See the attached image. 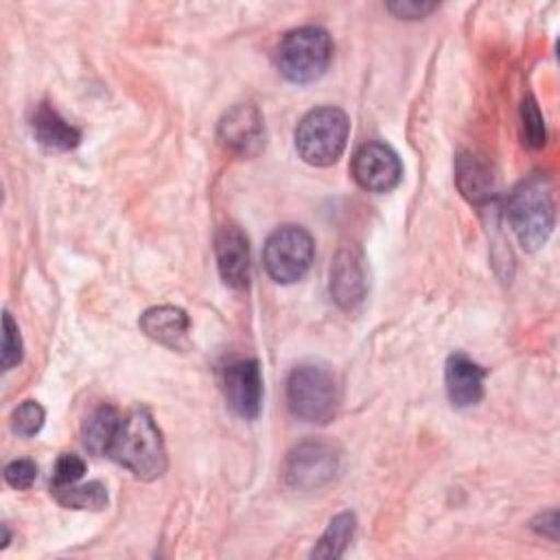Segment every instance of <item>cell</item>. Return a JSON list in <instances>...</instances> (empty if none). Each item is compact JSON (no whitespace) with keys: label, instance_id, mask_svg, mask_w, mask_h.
<instances>
[{"label":"cell","instance_id":"24","mask_svg":"<svg viewBox=\"0 0 560 560\" xmlns=\"http://www.w3.org/2000/svg\"><path fill=\"white\" fill-rule=\"evenodd\" d=\"M37 479V466L31 459H13L4 466V481L15 490H26Z\"/></svg>","mask_w":560,"mask_h":560},{"label":"cell","instance_id":"23","mask_svg":"<svg viewBox=\"0 0 560 560\" xmlns=\"http://www.w3.org/2000/svg\"><path fill=\"white\" fill-rule=\"evenodd\" d=\"M2 368L11 370L22 361V337L20 328L9 313L2 317Z\"/></svg>","mask_w":560,"mask_h":560},{"label":"cell","instance_id":"12","mask_svg":"<svg viewBox=\"0 0 560 560\" xmlns=\"http://www.w3.org/2000/svg\"><path fill=\"white\" fill-rule=\"evenodd\" d=\"M262 116L252 103H238L228 109L219 122V138L221 142L238 153V155H254L262 147Z\"/></svg>","mask_w":560,"mask_h":560},{"label":"cell","instance_id":"4","mask_svg":"<svg viewBox=\"0 0 560 560\" xmlns=\"http://www.w3.org/2000/svg\"><path fill=\"white\" fill-rule=\"evenodd\" d=\"M332 59V39L322 26H300L289 31L276 50V66L293 83L317 81Z\"/></svg>","mask_w":560,"mask_h":560},{"label":"cell","instance_id":"6","mask_svg":"<svg viewBox=\"0 0 560 560\" xmlns=\"http://www.w3.org/2000/svg\"><path fill=\"white\" fill-rule=\"evenodd\" d=\"M315 254L313 236L300 225H282L267 236L262 262L280 284H293L306 276Z\"/></svg>","mask_w":560,"mask_h":560},{"label":"cell","instance_id":"19","mask_svg":"<svg viewBox=\"0 0 560 560\" xmlns=\"http://www.w3.org/2000/svg\"><path fill=\"white\" fill-rule=\"evenodd\" d=\"M52 494L63 508H72V510H103L109 501L107 488L101 481L55 488Z\"/></svg>","mask_w":560,"mask_h":560},{"label":"cell","instance_id":"10","mask_svg":"<svg viewBox=\"0 0 560 560\" xmlns=\"http://www.w3.org/2000/svg\"><path fill=\"white\" fill-rule=\"evenodd\" d=\"M221 387L228 407L245 418L254 420L262 409V374L256 359H238L223 368Z\"/></svg>","mask_w":560,"mask_h":560},{"label":"cell","instance_id":"2","mask_svg":"<svg viewBox=\"0 0 560 560\" xmlns=\"http://www.w3.org/2000/svg\"><path fill=\"white\" fill-rule=\"evenodd\" d=\"M508 223L523 249H540L553 230V192L542 173L518 182L505 199Z\"/></svg>","mask_w":560,"mask_h":560},{"label":"cell","instance_id":"13","mask_svg":"<svg viewBox=\"0 0 560 560\" xmlns=\"http://www.w3.org/2000/svg\"><path fill=\"white\" fill-rule=\"evenodd\" d=\"M138 324L149 339L171 350H186L190 346V319L179 306H151L140 315Z\"/></svg>","mask_w":560,"mask_h":560},{"label":"cell","instance_id":"1","mask_svg":"<svg viewBox=\"0 0 560 560\" xmlns=\"http://www.w3.org/2000/svg\"><path fill=\"white\" fill-rule=\"evenodd\" d=\"M105 455L142 481L158 479L166 470L164 440L147 409H131L120 416Z\"/></svg>","mask_w":560,"mask_h":560},{"label":"cell","instance_id":"25","mask_svg":"<svg viewBox=\"0 0 560 560\" xmlns=\"http://www.w3.org/2000/svg\"><path fill=\"white\" fill-rule=\"evenodd\" d=\"M438 4L433 2H413V0H402V2H389L387 9L400 18V20H418L429 15Z\"/></svg>","mask_w":560,"mask_h":560},{"label":"cell","instance_id":"22","mask_svg":"<svg viewBox=\"0 0 560 560\" xmlns=\"http://www.w3.org/2000/svg\"><path fill=\"white\" fill-rule=\"evenodd\" d=\"M85 475V462L83 457L74 455V453H63L59 455V459L55 462L52 468V477H50V488H63V486H72L77 483L81 477Z\"/></svg>","mask_w":560,"mask_h":560},{"label":"cell","instance_id":"5","mask_svg":"<svg viewBox=\"0 0 560 560\" xmlns=\"http://www.w3.org/2000/svg\"><path fill=\"white\" fill-rule=\"evenodd\" d=\"M350 120L339 107L311 109L295 127L298 155L311 166L335 164L348 142Z\"/></svg>","mask_w":560,"mask_h":560},{"label":"cell","instance_id":"15","mask_svg":"<svg viewBox=\"0 0 560 560\" xmlns=\"http://www.w3.org/2000/svg\"><path fill=\"white\" fill-rule=\"evenodd\" d=\"M31 131L48 151H70L79 144L81 131L70 125L50 103H39L31 114Z\"/></svg>","mask_w":560,"mask_h":560},{"label":"cell","instance_id":"17","mask_svg":"<svg viewBox=\"0 0 560 560\" xmlns=\"http://www.w3.org/2000/svg\"><path fill=\"white\" fill-rule=\"evenodd\" d=\"M120 422V413L112 407V405H101L96 407L81 427V435H83V444L88 451L96 453V455H105L107 446L116 433V427Z\"/></svg>","mask_w":560,"mask_h":560},{"label":"cell","instance_id":"3","mask_svg":"<svg viewBox=\"0 0 560 560\" xmlns=\"http://www.w3.org/2000/svg\"><path fill=\"white\" fill-rule=\"evenodd\" d=\"M287 402L291 413L304 422H330L339 402L335 374L322 363L295 365L287 378Z\"/></svg>","mask_w":560,"mask_h":560},{"label":"cell","instance_id":"26","mask_svg":"<svg viewBox=\"0 0 560 560\" xmlns=\"http://www.w3.org/2000/svg\"><path fill=\"white\" fill-rule=\"evenodd\" d=\"M534 532H538L540 536H547L551 540L558 538V512L556 510H549L545 514H540L534 523H532Z\"/></svg>","mask_w":560,"mask_h":560},{"label":"cell","instance_id":"16","mask_svg":"<svg viewBox=\"0 0 560 560\" xmlns=\"http://www.w3.org/2000/svg\"><path fill=\"white\" fill-rule=\"evenodd\" d=\"M455 182L462 195L475 206H483L494 197V175L488 164L472 153H459L455 162Z\"/></svg>","mask_w":560,"mask_h":560},{"label":"cell","instance_id":"9","mask_svg":"<svg viewBox=\"0 0 560 560\" xmlns=\"http://www.w3.org/2000/svg\"><path fill=\"white\" fill-rule=\"evenodd\" d=\"M352 177L363 190L389 192L402 179V164L389 144L372 140L354 151Z\"/></svg>","mask_w":560,"mask_h":560},{"label":"cell","instance_id":"11","mask_svg":"<svg viewBox=\"0 0 560 560\" xmlns=\"http://www.w3.org/2000/svg\"><path fill=\"white\" fill-rule=\"evenodd\" d=\"M214 256L221 280L232 289L249 284L252 254L249 241L236 225H223L214 236Z\"/></svg>","mask_w":560,"mask_h":560},{"label":"cell","instance_id":"20","mask_svg":"<svg viewBox=\"0 0 560 560\" xmlns=\"http://www.w3.org/2000/svg\"><path fill=\"white\" fill-rule=\"evenodd\" d=\"M521 136L529 149H540L547 142L545 118L540 114L538 103L532 96H527L521 103Z\"/></svg>","mask_w":560,"mask_h":560},{"label":"cell","instance_id":"18","mask_svg":"<svg viewBox=\"0 0 560 560\" xmlns=\"http://www.w3.org/2000/svg\"><path fill=\"white\" fill-rule=\"evenodd\" d=\"M354 529H357V518L352 512H341V514L332 516L326 532L319 536L317 545L313 547L311 556L326 558V560L341 558L354 538Z\"/></svg>","mask_w":560,"mask_h":560},{"label":"cell","instance_id":"14","mask_svg":"<svg viewBox=\"0 0 560 560\" xmlns=\"http://www.w3.org/2000/svg\"><path fill=\"white\" fill-rule=\"evenodd\" d=\"M483 368L477 365L472 359L462 352L451 354L444 368V383L451 405L459 409L477 405L483 396Z\"/></svg>","mask_w":560,"mask_h":560},{"label":"cell","instance_id":"21","mask_svg":"<svg viewBox=\"0 0 560 560\" xmlns=\"http://www.w3.org/2000/svg\"><path fill=\"white\" fill-rule=\"evenodd\" d=\"M44 420H46L44 407L37 400H24L11 413V429L22 438H31L44 427Z\"/></svg>","mask_w":560,"mask_h":560},{"label":"cell","instance_id":"7","mask_svg":"<svg viewBox=\"0 0 560 560\" xmlns=\"http://www.w3.org/2000/svg\"><path fill=\"white\" fill-rule=\"evenodd\" d=\"M337 468H339L337 451L326 442L308 440L298 444L287 455L282 466V479L287 488L308 492V490H319L322 486L332 481V477L337 475Z\"/></svg>","mask_w":560,"mask_h":560},{"label":"cell","instance_id":"8","mask_svg":"<svg viewBox=\"0 0 560 560\" xmlns=\"http://www.w3.org/2000/svg\"><path fill=\"white\" fill-rule=\"evenodd\" d=\"M368 262L359 245L346 243L337 249L330 265L328 291L343 311H354L368 295Z\"/></svg>","mask_w":560,"mask_h":560}]
</instances>
